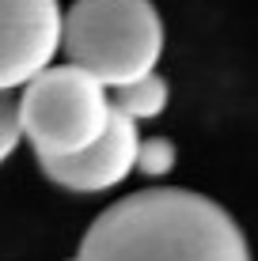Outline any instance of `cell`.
<instances>
[{"instance_id":"cell-1","label":"cell","mask_w":258,"mask_h":261,"mask_svg":"<svg viewBox=\"0 0 258 261\" xmlns=\"http://www.w3.org/2000/svg\"><path fill=\"white\" fill-rule=\"evenodd\" d=\"M73 261H251V250L205 193L156 186L95 216Z\"/></svg>"},{"instance_id":"cell-2","label":"cell","mask_w":258,"mask_h":261,"mask_svg":"<svg viewBox=\"0 0 258 261\" xmlns=\"http://www.w3.org/2000/svg\"><path fill=\"white\" fill-rule=\"evenodd\" d=\"M68 61L122 87L156 72L163 53V19L152 0H73L61 34Z\"/></svg>"},{"instance_id":"cell-3","label":"cell","mask_w":258,"mask_h":261,"mask_svg":"<svg viewBox=\"0 0 258 261\" xmlns=\"http://www.w3.org/2000/svg\"><path fill=\"white\" fill-rule=\"evenodd\" d=\"M23 137L34 144L38 159L76 155L91 148L114 118L110 87L80 65L42 68L19 95Z\"/></svg>"},{"instance_id":"cell-4","label":"cell","mask_w":258,"mask_h":261,"mask_svg":"<svg viewBox=\"0 0 258 261\" xmlns=\"http://www.w3.org/2000/svg\"><path fill=\"white\" fill-rule=\"evenodd\" d=\"M65 34L57 0H0V91L27 87L53 65Z\"/></svg>"},{"instance_id":"cell-5","label":"cell","mask_w":258,"mask_h":261,"mask_svg":"<svg viewBox=\"0 0 258 261\" xmlns=\"http://www.w3.org/2000/svg\"><path fill=\"white\" fill-rule=\"evenodd\" d=\"M137 151H140V133L137 121L114 110L110 125L91 148L76 151V155H57V159H38L50 182L65 186L73 193H103L114 190L118 182L137 170Z\"/></svg>"},{"instance_id":"cell-6","label":"cell","mask_w":258,"mask_h":261,"mask_svg":"<svg viewBox=\"0 0 258 261\" xmlns=\"http://www.w3.org/2000/svg\"><path fill=\"white\" fill-rule=\"evenodd\" d=\"M110 102L114 110H122L126 118L133 121H148L156 114L167 110V80L148 72V76L133 80V84H122V87H110Z\"/></svg>"},{"instance_id":"cell-7","label":"cell","mask_w":258,"mask_h":261,"mask_svg":"<svg viewBox=\"0 0 258 261\" xmlns=\"http://www.w3.org/2000/svg\"><path fill=\"white\" fill-rule=\"evenodd\" d=\"M23 140V118H19V98L12 91H0V163L19 148Z\"/></svg>"},{"instance_id":"cell-8","label":"cell","mask_w":258,"mask_h":261,"mask_svg":"<svg viewBox=\"0 0 258 261\" xmlns=\"http://www.w3.org/2000/svg\"><path fill=\"white\" fill-rule=\"evenodd\" d=\"M171 167H175V144H171V140H163V137L140 140V151H137V170H145L148 178H163Z\"/></svg>"}]
</instances>
